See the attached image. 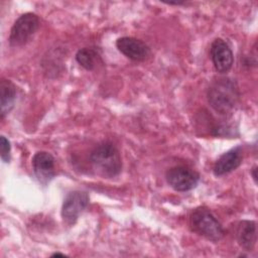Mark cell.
I'll return each instance as SVG.
<instances>
[{
  "instance_id": "cell-1",
  "label": "cell",
  "mask_w": 258,
  "mask_h": 258,
  "mask_svg": "<svg viewBox=\"0 0 258 258\" xmlns=\"http://www.w3.org/2000/svg\"><path fill=\"white\" fill-rule=\"evenodd\" d=\"M208 101L211 107L221 115L232 114L240 101V91L235 80L219 78L208 89Z\"/></svg>"
},
{
  "instance_id": "cell-2",
  "label": "cell",
  "mask_w": 258,
  "mask_h": 258,
  "mask_svg": "<svg viewBox=\"0 0 258 258\" xmlns=\"http://www.w3.org/2000/svg\"><path fill=\"white\" fill-rule=\"evenodd\" d=\"M96 172L103 177H115L122 169V159L117 147L108 141L98 144L90 154Z\"/></svg>"
},
{
  "instance_id": "cell-3",
  "label": "cell",
  "mask_w": 258,
  "mask_h": 258,
  "mask_svg": "<svg viewBox=\"0 0 258 258\" xmlns=\"http://www.w3.org/2000/svg\"><path fill=\"white\" fill-rule=\"evenodd\" d=\"M189 227L195 233L213 242H218L225 236V230L222 224L205 207H199L191 212L189 216Z\"/></svg>"
},
{
  "instance_id": "cell-4",
  "label": "cell",
  "mask_w": 258,
  "mask_h": 258,
  "mask_svg": "<svg viewBox=\"0 0 258 258\" xmlns=\"http://www.w3.org/2000/svg\"><path fill=\"white\" fill-rule=\"evenodd\" d=\"M39 17L31 12L20 15L11 27L8 41L10 46L19 47L25 45L31 40L37 29L39 28Z\"/></svg>"
},
{
  "instance_id": "cell-5",
  "label": "cell",
  "mask_w": 258,
  "mask_h": 258,
  "mask_svg": "<svg viewBox=\"0 0 258 258\" xmlns=\"http://www.w3.org/2000/svg\"><path fill=\"white\" fill-rule=\"evenodd\" d=\"M167 183L176 191H187L195 188L200 180L199 173L183 165H177L167 169L165 173Z\"/></svg>"
},
{
  "instance_id": "cell-6",
  "label": "cell",
  "mask_w": 258,
  "mask_h": 258,
  "mask_svg": "<svg viewBox=\"0 0 258 258\" xmlns=\"http://www.w3.org/2000/svg\"><path fill=\"white\" fill-rule=\"evenodd\" d=\"M90 202V198L87 191L73 190L69 192L61 206V218L63 222L70 226L74 225L80 215L86 210Z\"/></svg>"
},
{
  "instance_id": "cell-7",
  "label": "cell",
  "mask_w": 258,
  "mask_h": 258,
  "mask_svg": "<svg viewBox=\"0 0 258 258\" xmlns=\"http://www.w3.org/2000/svg\"><path fill=\"white\" fill-rule=\"evenodd\" d=\"M116 46L121 53L134 61H143L150 55L149 46L141 39L132 36L119 37L116 40Z\"/></svg>"
},
{
  "instance_id": "cell-8",
  "label": "cell",
  "mask_w": 258,
  "mask_h": 258,
  "mask_svg": "<svg viewBox=\"0 0 258 258\" xmlns=\"http://www.w3.org/2000/svg\"><path fill=\"white\" fill-rule=\"evenodd\" d=\"M33 172L41 184H47L55 176V159L46 151L36 152L31 160Z\"/></svg>"
},
{
  "instance_id": "cell-9",
  "label": "cell",
  "mask_w": 258,
  "mask_h": 258,
  "mask_svg": "<svg viewBox=\"0 0 258 258\" xmlns=\"http://www.w3.org/2000/svg\"><path fill=\"white\" fill-rule=\"evenodd\" d=\"M210 54L217 72L225 74L231 70L234 62V55L229 44L224 39L216 38L212 42Z\"/></svg>"
},
{
  "instance_id": "cell-10",
  "label": "cell",
  "mask_w": 258,
  "mask_h": 258,
  "mask_svg": "<svg viewBox=\"0 0 258 258\" xmlns=\"http://www.w3.org/2000/svg\"><path fill=\"white\" fill-rule=\"evenodd\" d=\"M243 160V149L236 146L223 153L215 162L213 172L216 176H222L237 169Z\"/></svg>"
},
{
  "instance_id": "cell-11",
  "label": "cell",
  "mask_w": 258,
  "mask_h": 258,
  "mask_svg": "<svg viewBox=\"0 0 258 258\" xmlns=\"http://www.w3.org/2000/svg\"><path fill=\"white\" fill-rule=\"evenodd\" d=\"M236 239L245 251H252L257 241L256 222L243 220L237 224Z\"/></svg>"
},
{
  "instance_id": "cell-12",
  "label": "cell",
  "mask_w": 258,
  "mask_h": 258,
  "mask_svg": "<svg viewBox=\"0 0 258 258\" xmlns=\"http://www.w3.org/2000/svg\"><path fill=\"white\" fill-rule=\"evenodd\" d=\"M16 100V87L10 81L2 79L0 82V105H1V119L11 111Z\"/></svg>"
},
{
  "instance_id": "cell-13",
  "label": "cell",
  "mask_w": 258,
  "mask_h": 258,
  "mask_svg": "<svg viewBox=\"0 0 258 258\" xmlns=\"http://www.w3.org/2000/svg\"><path fill=\"white\" fill-rule=\"evenodd\" d=\"M99 58L98 52L91 47H83L76 53V60L87 71L94 70Z\"/></svg>"
},
{
  "instance_id": "cell-14",
  "label": "cell",
  "mask_w": 258,
  "mask_h": 258,
  "mask_svg": "<svg viewBox=\"0 0 258 258\" xmlns=\"http://www.w3.org/2000/svg\"><path fill=\"white\" fill-rule=\"evenodd\" d=\"M0 147H1V159L5 163H9L11 160V144L10 141L5 137H0Z\"/></svg>"
},
{
  "instance_id": "cell-15",
  "label": "cell",
  "mask_w": 258,
  "mask_h": 258,
  "mask_svg": "<svg viewBox=\"0 0 258 258\" xmlns=\"http://www.w3.org/2000/svg\"><path fill=\"white\" fill-rule=\"evenodd\" d=\"M256 172H257V166L254 165V166L252 167L250 173H251V175H252V177H253V179H254L255 182H257V173H256Z\"/></svg>"
},
{
  "instance_id": "cell-16",
  "label": "cell",
  "mask_w": 258,
  "mask_h": 258,
  "mask_svg": "<svg viewBox=\"0 0 258 258\" xmlns=\"http://www.w3.org/2000/svg\"><path fill=\"white\" fill-rule=\"evenodd\" d=\"M51 257H66V255L62 253H59V252H55L51 255Z\"/></svg>"
}]
</instances>
